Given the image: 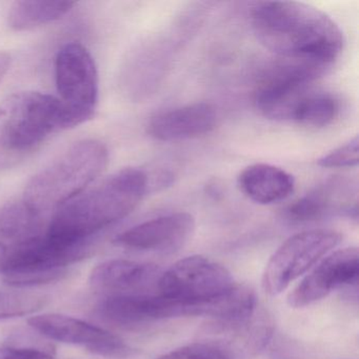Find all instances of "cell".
Returning <instances> with one entry per match:
<instances>
[{"label": "cell", "instance_id": "6da1fadb", "mask_svg": "<svg viewBox=\"0 0 359 359\" xmlns=\"http://www.w3.org/2000/svg\"><path fill=\"white\" fill-rule=\"evenodd\" d=\"M255 36L278 60L320 71L333 66L344 49V34L327 14L297 1H266L251 11Z\"/></svg>", "mask_w": 359, "mask_h": 359}, {"label": "cell", "instance_id": "44dd1931", "mask_svg": "<svg viewBox=\"0 0 359 359\" xmlns=\"http://www.w3.org/2000/svg\"><path fill=\"white\" fill-rule=\"evenodd\" d=\"M359 140L358 136H355L346 144L330 152L317 161V165L327 169L336 168L356 167L359 163Z\"/></svg>", "mask_w": 359, "mask_h": 359}, {"label": "cell", "instance_id": "9a60e30c", "mask_svg": "<svg viewBox=\"0 0 359 359\" xmlns=\"http://www.w3.org/2000/svg\"><path fill=\"white\" fill-rule=\"evenodd\" d=\"M47 226L43 214L22 199L0 207V266L8 255L45 235Z\"/></svg>", "mask_w": 359, "mask_h": 359}, {"label": "cell", "instance_id": "30bf717a", "mask_svg": "<svg viewBox=\"0 0 359 359\" xmlns=\"http://www.w3.org/2000/svg\"><path fill=\"white\" fill-rule=\"evenodd\" d=\"M195 229L190 213L177 212L137 224L119 234L114 243L137 251L174 253L190 241Z\"/></svg>", "mask_w": 359, "mask_h": 359}, {"label": "cell", "instance_id": "4fadbf2b", "mask_svg": "<svg viewBox=\"0 0 359 359\" xmlns=\"http://www.w3.org/2000/svg\"><path fill=\"white\" fill-rule=\"evenodd\" d=\"M216 121L217 114L213 106L196 102L158 113L151 118L148 131L159 142H177L210 133Z\"/></svg>", "mask_w": 359, "mask_h": 359}, {"label": "cell", "instance_id": "2e32d148", "mask_svg": "<svg viewBox=\"0 0 359 359\" xmlns=\"http://www.w3.org/2000/svg\"><path fill=\"white\" fill-rule=\"evenodd\" d=\"M241 192L259 205H273L285 201L295 190V180L281 168L256 163L245 168L238 176Z\"/></svg>", "mask_w": 359, "mask_h": 359}, {"label": "cell", "instance_id": "9c48e42d", "mask_svg": "<svg viewBox=\"0 0 359 359\" xmlns=\"http://www.w3.org/2000/svg\"><path fill=\"white\" fill-rule=\"evenodd\" d=\"M358 250L344 248L323 257L287 296L292 308H304L339 287H357L359 274Z\"/></svg>", "mask_w": 359, "mask_h": 359}, {"label": "cell", "instance_id": "8fae6325", "mask_svg": "<svg viewBox=\"0 0 359 359\" xmlns=\"http://www.w3.org/2000/svg\"><path fill=\"white\" fill-rule=\"evenodd\" d=\"M161 269L149 262L113 259L98 264L90 275L92 289L107 296L149 295L156 290Z\"/></svg>", "mask_w": 359, "mask_h": 359}, {"label": "cell", "instance_id": "8992f818", "mask_svg": "<svg viewBox=\"0 0 359 359\" xmlns=\"http://www.w3.org/2000/svg\"><path fill=\"white\" fill-rule=\"evenodd\" d=\"M342 236L333 230L304 231L287 238L271 256L262 275V287L270 296L283 293L294 280L333 251Z\"/></svg>", "mask_w": 359, "mask_h": 359}, {"label": "cell", "instance_id": "7402d4cb", "mask_svg": "<svg viewBox=\"0 0 359 359\" xmlns=\"http://www.w3.org/2000/svg\"><path fill=\"white\" fill-rule=\"evenodd\" d=\"M65 275H66V271L58 270L51 271V272L12 275V276L4 277V280L7 285H12V287H33V285H46V283L60 280Z\"/></svg>", "mask_w": 359, "mask_h": 359}, {"label": "cell", "instance_id": "5bb4252c", "mask_svg": "<svg viewBox=\"0 0 359 359\" xmlns=\"http://www.w3.org/2000/svg\"><path fill=\"white\" fill-rule=\"evenodd\" d=\"M351 194L350 184L342 178H332L292 203L285 215L290 222L302 224L316 222L337 211L357 213V205H348L344 201Z\"/></svg>", "mask_w": 359, "mask_h": 359}, {"label": "cell", "instance_id": "3957f363", "mask_svg": "<svg viewBox=\"0 0 359 359\" xmlns=\"http://www.w3.org/2000/svg\"><path fill=\"white\" fill-rule=\"evenodd\" d=\"M108 161V149L102 142H76L30 180L22 201L43 216L56 211L87 190Z\"/></svg>", "mask_w": 359, "mask_h": 359}, {"label": "cell", "instance_id": "ac0fdd59", "mask_svg": "<svg viewBox=\"0 0 359 359\" xmlns=\"http://www.w3.org/2000/svg\"><path fill=\"white\" fill-rule=\"evenodd\" d=\"M339 114V102L332 94L313 90L302 102L294 123L311 128L331 125Z\"/></svg>", "mask_w": 359, "mask_h": 359}, {"label": "cell", "instance_id": "277c9868", "mask_svg": "<svg viewBox=\"0 0 359 359\" xmlns=\"http://www.w3.org/2000/svg\"><path fill=\"white\" fill-rule=\"evenodd\" d=\"M66 129L70 125L57 97L34 91L12 94L0 104V154L15 159Z\"/></svg>", "mask_w": 359, "mask_h": 359}, {"label": "cell", "instance_id": "7c38bea8", "mask_svg": "<svg viewBox=\"0 0 359 359\" xmlns=\"http://www.w3.org/2000/svg\"><path fill=\"white\" fill-rule=\"evenodd\" d=\"M205 330V341L217 344L233 359L250 358L266 348L273 334V323L264 312L257 310L236 321L213 320Z\"/></svg>", "mask_w": 359, "mask_h": 359}, {"label": "cell", "instance_id": "52a82bcc", "mask_svg": "<svg viewBox=\"0 0 359 359\" xmlns=\"http://www.w3.org/2000/svg\"><path fill=\"white\" fill-rule=\"evenodd\" d=\"M228 269L203 256L182 258L163 272L157 291L165 297L184 302L213 299L234 287Z\"/></svg>", "mask_w": 359, "mask_h": 359}, {"label": "cell", "instance_id": "7a4b0ae2", "mask_svg": "<svg viewBox=\"0 0 359 359\" xmlns=\"http://www.w3.org/2000/svg\"><path fill=\"white\" fill-rule=\"evenodd\" d=\"M148 188L146 172L136 168L121 170L58 208L46 237L64 248L90 245L94 235L131 214Z\"/></svg>", "mask_w": 359, "mask_h": 359}, {"label": "cell", "instance_id": "ba28073f", "mask_svg": "<svg viewBox=\"0 0 359 359\" xmlns=\"http://www.w3.org/2000/svg\"><path fill=\"white\" fill-rule=\"evenodd\" d=\"M28 323L33 330L49 339L83 346L98 356L125 359L135 355V350L118 336L74 317L36 315L31 317Z\"/></svg>", "mask_w": 359, "mask_h": 359}, {"label": "cell", "instance_id": "603a6c76", "mask_svg": "<svg viewBox=\"0 0 359 359\" xmlns=\"http://www.w3.org/2000/svg\"><path fill=\"white\" fill-rule=\"evenodd\" d=\"M56 351L52 344L25 348H0V359H54Z\"/></svg>", "mask_w": 359, "mask_h": 359}, {"label": "cell", "instance_id": "d6986e66", "mask_svg": "<svg viewBox=\"0 0 359 359\" xmlns=\"http://www.w3.org/2000/svg\"><path fill=\"white\" fill-rule=\"evenodd\" d=\"M49 298L31 292H0V320L27 316L43 309Z\"/></svg>", "mask_w": 359, "mask_h": 359}, {"label": "cell", "instance_id": "e0dca14e", "mask_svg": "<svg viewBox=\"0 0 359 359\" xmlns=\"http://www.w3.org/2000/svg\"><path fill=\"white\" fill-rule=\"evenodd\" d=\"M75 6L76 3L71 1H16L8 22L13 30H32L62 20Z\"/></svg>", "mask_w": 359, "mask_h": 359}, {"label": "cell", "instance_id": "ffe728a7", "mask_svg": "<svg viewBox=\"0 0 359 359\" xmlns=\"http://www.w3.org/2000/svg\"><path fill=\"white\" fill-rule=\"evenodd\" d=\"M157 359H233L217 344L201 340L161 355Z\"/></svg>", "mask_w": 359, "mask_h": 359}, {"label": "cell", "instance_id": "5b68a950", "mask_svg": "<svg viewBox=\"0 0 359 359\" xmlns=\"http://www.w3.org/2000/svg\"><path fill=\"white\" fill-rule=\"evenodd\" d=\"M55 79L70 129L92 118L98 102V73L91 53L81 43H67L56 56Z\"/></svg>", "mask_w": 359, "mask_h": 359}, {"label": "cell", "instance_id": "cb8c5ba5", "mask_svg": "<svg viewBox=\"0 0 359 359\" xmlns=\"http://www.w3.org/2000/svg\"><path fill=\"white\" fill-rule=\"evenodd\" d=\"M10 65H11V57L9 54L0 52V83L4 81L6 74L9 71Z\"/></svg>", "mask_w": 359, "mask_h": 359}]
</instances>
